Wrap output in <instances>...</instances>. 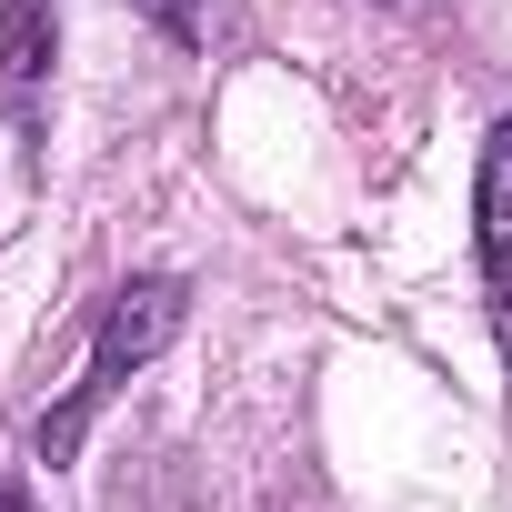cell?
Returning <instances> with one entry per match:
<instances>
[{
  "label": "cell",
  "instance_id": "cell-1",
  "mask_svg": "<svg viewBox=\"0 0 512 512\" xmlns=\"http://www.w3.org/2000/svg\"><path fill=\"white\" fill-rule=\"evenodd\" d=\"M181 322H191V292L171 282V272H141V282H121L111 302H101V332H91V362H81V382L41 412V432H31V452L41 462H71L81 452V432L101 422V402L151 362V352H171L181 342Z\"/></svg>",
  "mask_w": 512,
  "mask_h": 512
},
{
  "label": "cell",
  "instance_id": "cell-2",
  "mask_svg": "<svg viewBox=\"0 0 512 512\" xmlns=\"http://www.w3.org/2000/svg\"><path fill=\"white\" fill-rule=\"evenodd\" d=\"M51 61H61L51 0H0V91H11V131H21L31 161L51 141Z\"/></svg>",
  "mask_w": 512,
  "mask_h": 512
},
{
  "label": "cell",
  "instance_id": "cell-3",
  "mask_svg": "<svg viewBox=\"0 0 512 512\" xmlns=\"http://www.w3.org/2000/svg\"><path fill=\"white\" fill-rule=\"evenodd\" d=\"M472 241H482V302H492V342H502V362H512V111L492 121L482 171H472Z\"/></svg>",
  "mask_w": 512,
  "mask_h": 512
},
{
  "label": "cell",
  "instance_id": "cell-4",
  "mask_svg": "<svg viewBox=\"0 0 512 512\" xmlns=\"http://www.w3.org/2000/svg\"><path fill=\"white\" fill-rule=\"evenodd\" d=\"M131 11H141L161 41H181V51H201V31H211V0H131Z\"/></svg>",
  "mask_w": 512,
  "mask_h": 512
},
{
  "label": "cell",
  "instance_id": "cell-5",
  "mask_svg": "<svg viewBox=\"0 0 512 512\" xmlns=\"http://www.w3.org/2000/svg\"><path fill=\"white\" fill-rule=\"evenodd\" d=\"M0 512H41V502H31V492H21L11 472H0Z\"/></svg>",
  "mask_w": 512,
  "mask_h": 512
}]
</instances>
